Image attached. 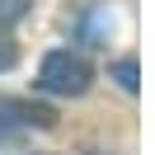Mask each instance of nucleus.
<instances>
[{"label": "nucleus", "mask_w": 155, "mask_h": 155, "mask_svg": "<svg viewBox=\"0 0 155 155\" xmlns=\"http://www.w3.org/2000/svg\"><path fill=\"white\" fill-rule=\"evenodd\" d=\"M28 10H33V0H0V28H14Z\"/></svg>", "instance_id": "3"}, {"label": "nucleus", "mask_w": 155, "mask_h": 155, "mask_svg": "<svg viewBox=\"0 0 155 155\" xmlns=\"http://www.w3.org/2000/svg\"><path fill=\"white\" fill-rule=\"evenodd\" d=\"M14 66H19V42H14L10 33H0V75L14 71Z\"/></svg>", "instance_id": "5"}, {"label": "nucleus", "mask_w": 155, "mask_h": 155, "mask_svg": "<svg viewBox=\"0 0 155 155\" xmlns=\"http://www.w3.org/2000/svg\"><path fill=\"white\" fill-rule=\"evenodd\" d=\"M89 85H94V66H89L80 52H71V47L47 52L42 66H38V89H42V94L80 99V94H89Z\"/></svg>", "instance_id": "1"}, {"label": "nucleus", "mask_w": 155, "mask_h": 155, "mask_svg": "<svg viewBox=\"0 0 155 155\" xmlns=\"http://www.w3.org/2000/svg\"><path fill=\"white\" fill-rule=\"evenodd\" d=\"M108 75H113L117 85L127 89V94H136V89H141V80H136V57H122V61H113V66H108Z\"/></svg>", "instance_id": "2"}, {"label": "nucleus", "mask_w": 155, "mask_h": 155, "mask_svg": "<svg viewBox=\"0 0 155 155\" xmlns=\"http://www.w3.org/2000/svg\"><path fill=\"white\" fill-rule=\"evenodd\" d=\"M24 136V117H10V108H0V146H14Z\"/></svg>", "instance_id": "4"}]
</instances>
